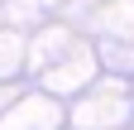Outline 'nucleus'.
<instances>
[{
	"instance_id": "nucleus-1",
	"label": "nucleus",
	"mask_w": 134,
	"mask_h": 130,
	"mask_svg": "<svg viewBox=\"0 0 134 130\" xmlns=\"http://www.w3.org/2000/svg\"><path fill=\"white\" fill-rule=\"evenodd\" d=\"M100 68L105 72H120V77H134V48L129 43H100Z\"/></svg>"
}]
</instances>
